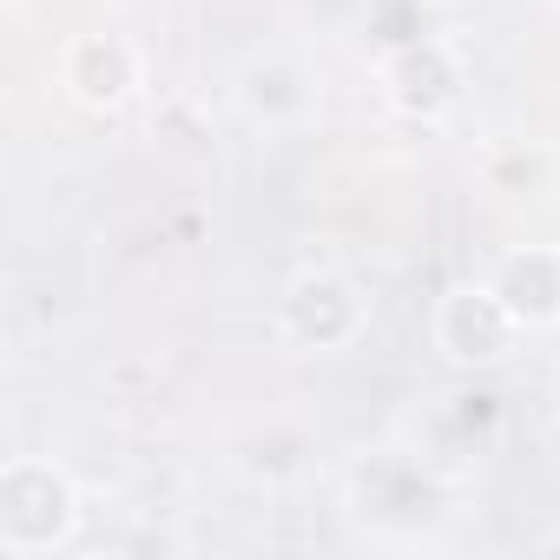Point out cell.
Segmentation results:
<instances>
[{"instance_id": "obj_1", "label": "cell", "mask_w": 560, "mask_h": 560, "mask_svg": "<svg viewBox=\"0 0 560 560\" xmlns=\"http://www.w3.org/2000/svg\"><path fill=\"white\" fill-rule=\"evenodd\" d=\"M73 521H80V494H73L67 468H54L40 455L8 462V475H0V547L21 560L54 553V547H67Z\"/></svg>"}, {"instance_id": "obj_2", "label": "cell", "mask_w": 560, "mask_h": 560, "mask_svg": "<svg viewBox=\"0 0 560 560\" xmlns=\"http://www.w3.org/2000/svg\"><path fill=\"white\" fill-rule=\"evenodd\" d=\"M350 514L376 534H396V521L422 534L442 514V468L422 448H376L370 462L350 468Z\"/></svg>"}, {"instance_id": "obj_3", "label": "cell", "mask_w": 560, "mask_h": 560, "mask_svg": "<svg viewBox=\"0 0 560 560\" xmlns=\"http://www.w3.org/2000/svg\"><path fill=\"white\" fill-rule=\"evenodd\" d=\"M363 324H370V304L337 270H304V277L284 284V298H277V337L291 350H311V357L350 350L363 337Z\"/></svg>"}, {"instance_id": "obj_4", "label": "cell", "mask_w": 560, "mask_h": 560, "mask_svg": "<svg viewBox=\"0 0 560 560\" xmlns=\"http://www.w3.org/2000/svg\"><path fill=\"white\" fill-rule=\"evenodd\" d=\"M521 337H527V324L514 317V304L494 284H455L435 304V350L455 370H494L514 357Z\"/></svg>"}, {"instance_id": "obj_5", "label": "cell", "mask_w": 560, "mask_h": 560, "mask_svg": "<svg viewBox=\"0 0 560 560\" xmlns=\"http://www.w3.org/2000/svg\"><path fill=\"white\" fill-rule=\"evenodd\" d=\"M60 93L86 113H119L139 93V54L126 34H73L60 47Z\"/></svg>"}, {"instance_id": "obj_6", "label": "cell", "mask_w": 560, "mask_h": 560, "mask_svg": "<svg viewBox=\"0 0 560 560\" xmlns=\"http://www.w3.org/2000/svg\"><path fill=\"white\" fill-rule=\"evenodd\" d=\"M383 93L409 119H442L462 100V67H455V54L435 34H422V40L383 54Z\"/></svg>"}, {"instance_id": "obj_7", "label": "cell", "mask_w": 560, "mask_h": 560, "mask_svg": "<svg viewBox=\"0 0 560 560\" xmlns=\"http://www.w3.org/2000/svg\"><path fill=\"white\" fill-rule=\"evenodd\" d=\"M231 100H237V113H244L250 126L284 132V126L311 119V106H317V80H311L291 54H257V60H244V73L231 80Z\"/></svg>"}, {"instance_id": "obj_8", "label": "cell", "mask_w": 560, "mask_h": 560, "mask_svg": "<svg viewBox=\"0 0 560 560\" xmlns=\"http://www.w3.org/2000/svg\"><path fill=\"white\" fill-rule=\"evenodd\" d=\"M231 468H237L250 488H284V481H298V475L311 468V435H304L298 422H284V416H264V422L237 429Z\"/></svg>"}, {"instance_id": "obj_9", "label": "cell", "mask_w": 560, "mask_h": 560, "mask_svg": "<svg viewBox=\"0 0 560 560\" xmlns=\"http://www.w3.org/2000/svg\"><path fill=\"white\" fill-rule=\"evenodd\" d=\"M488 284L514 304V317L527 330H553L560 324V250H540V244L534 250H508Z\"/></svg>"}, {"instance_id": "obj_10", "label": "cell", "mask_w": 560, "mask_h": 560, "mask_svg": "<svg viewBox=\"0 0 560 560\" xmlns=\"http://www.w3.org/2000/svg\"><path fill=\"white\" fill-rule=\"evenodd\" d=\"M435 422H442V429H435V442L422 448L429 462H442V455H481V448H494V435H501L494 396H448Z\"/></svg>"}, {"instance_id": "obj_11", "label": "cell", "mask_w": 560, "mask_h": 560, "mask_svg": "<svg viewBox=\"0 0 560 560\" xmlns=\"http://www.w3.org/2000/svg\"><path fill=\"white\" fill-rule=\"evenodd\" d=\"M547 178H553V159L540 145H527V139H494L481 152V185L501 191V198H534Z\"/></svg>"}]
</instances>
